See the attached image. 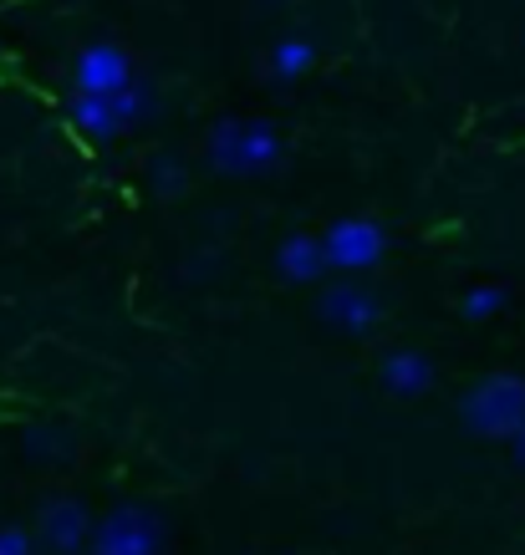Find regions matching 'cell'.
<instances>
[{
  "label": "cell",
  "instance_id": "obj_1",
  "mask_svg": "<svg viewBox=\"0 0 525 555\" xmlns=\"http://www.w3.org/2000/svg\"><path fill=\"white\" fill-rule=\"evenodd\" d=\"M204 164L230 179L266 173L281 164V133L266 118H220L204 133Z\"/></svg>",
  "mask_w": 525,
  "mask_h": 555
},
{
  "label": "cell",
  "instance_id": "obj_2",
  "mask_svg": "<svg viewBox=\"0 0 525 555\" xmlns=\"http://www.w3.org/2000/svg\"><path fill=\"white\" fill-rule=\"evenodd\" d=\"M459 418L479 438H515L525 428V377L521 372H490L459 398Z\"/></svg>",
  "mask_w": 525,
  "mask_h": 555
},
{
  "label": "cell",
  "instance_id": "obj_3",
  "mask_svg": "<svg viewBox=\"0 0 525 555\" xmlns=\"http://www.w3.org/2000/svg\"><path fill=\"white\" fill-rule=\"evenodd\" d=\"M92 555H164V520L158 509L123 500L92 525Z\"/></svg>",
  "mask_w": 525,
  "mask_h": 555
},
{
  "label": "cell",
  "instance_id": "obj_4",
  "mask_svg": "<svg viewBox=\"0 0 525 555\" xmlns=\"http://www.w3.org/2000/svg\"><path fill=\"white\" fill-rule=\"evenodd\" d=\"M317 317L332 332H342V337H373L377 326H383V317H388V306L362 281H337V286H326L317 296Z\"/></svg>",
  "mask_w": 525,
  "mask_h": 555
},
{
  "label": "cell",
  "instance_id": "obj_5",
  "mask_svg": "<svg viewBox=\"0 0 525 555\" xmlns=\"http://www.w3.org/2000/svg\"><path fill=\"white\" fill-rule=\"evenodd\" d=\"M92 515H87L82 500L72 494H56V500H41L31 520V535H36V551L47 555H82L92 545Z\"/></svg>",
  "mask_w": 525,
  "mask_h": 555
},
{
  "label": "cell",
  "instance_id": "obj_6",
  "mask_svg": "<svg viewBox=\"0 0 525 555\" xmlns=\"http://www.w3.org/2000/svg\"><path fill=\"white\" fill-rule=\"evenodd\" d=\"M133 62L128 51L113 47V41H92L72 56V92L77 98H118L123 87H133Z\"/></svg>",
  "mask_w": 525,
  "mask_h": 555
},
{
  "label": "cell",
  "instance_id": "obj_7",
  "mask_svg": "<svg viewBox=\"0 0 525 555\" xmlns=\"http://www.w3.org/2000/svg\"><path fill=\"white\" fill-rule=\"evenodd\" d=\"M322 245L332 270H373L388 255V230L368 215H353V219H337L322 235Z\"/></svg>",
  "mask_w": 525,
  "mask_h": 555
},
{
  "label": "cell",
  "instance_id": "obj_8",
  "mask_svg": "<svg viewBox=\"0 0 525 555\" xmlns=\"http://www.w3.org/2000/svg\"><path fill=\"white\" fill-rule=\"evenodd\" d=\"M276 270L286 275L291 286H311V281H322L326 270H332L322 235H286L281 240V250H276Z\"/></svg>",
  "mask_w": 525,
  "mask_h": 555
},
{
  "label": "cell",
  "instance_id": "obj_9",
  "mask_svg": "<svg viewBox=\"0 0 525 555\" xmlns=\"http://www.w3.org/2000/svg\"><path fill=\"white\" fill-rule=\"evenodd\" d=\"M67 122H72V133L87 138V143H113L123 133V118H118V107H113V98H72Z\"/></svg>",
  "mask_w": 525,
  "mask_h": 555
},
{
  "label": "cell",
  "instance_id": "obj_10",
  "mask_svg": "<svg viewBox=\"0 0 525 555\" xmlns=\"http://www.w3.org/2000/svg\"><path fill=\"white\" fill-rule=\"evenodd\" d=\"M383 387H388L393 398H424L428 387H434V362L424 352H388L383 357Z\"/></svg>",
  "mask_w": 525,
  "mask_h": 555
},
{
  "label": "cell",
  "instance_id": "obj_11",
  "mask_svg": "<svg viewBox=\"0 0 525 555\" xmlns=\"http://www.w3.org/2000/svg\"><path fill=\"white\" fill-rule=\"evenodd\" d=\"M317 67V47L306 41V36H281L271 47V77L276 82H296L306 72Z\"/></svg>",
  "mask_w": 525,
  "mask_h": 555
},
{
  "label": "cell",
  "instance_id": "obj_12",
  "mask_svg": "<svg viewBox=\"0 0 525 555\" xmlns=\"http://www.w3.org/2000/svg\"><path fill=\"white\" fill-rule=\"evenodd\" d=\"M149 179H153V194H158V199H179L189 189V169L179 158H169V153H158L149 164Z\"/></svg>",
  "mask_w": 525,
  "mask_h": 555
},
{
  "label": "cell",
  "instance_id": "obj_13",
  "mask_svg": "<svg viewBox=\"0 0 525 555\" xmlns=\"http://www.w3.org/2000/svg\"><path fill=\"white\" fill-rule=\"evenodd\" d=\"M505 311V291L500 286H470L459 296V317L464 321H490Z\"/></svg>",
  "mask_w": 525,
  "mask_h": 555
},
{
  "label": "cell",
  "instance_id": "obj_14",
  "mask_svg": "<svg viewBox=\"0 0 525 555\" xmlns=\"http://www.w3.org/2000/svg\"><path fill=\"white\" fill-rule=\"evenodd\" d=\"M113 107H118L123 128H133V122H143L153 113V98H149V87L143 82H133V87H123L118 98H113Z\"/></svg>",
  "mask_w": 525,
  "mask_h": 555
},
{
  "label": "cell",
  "instance_id": "obj_15",
  "mask_svg": "<svg viewBox=\"0 0 525 555\" xmlns=\"http://www.w3.org/2000/svg\"><path fill=\"white\" fill-rule=\"evenodd\" d=\"M0 555H36V535L21 525H0Z\"/></svg>",
  "mask_w": 525,
  "mask_h": 555
},
{
  "label": "cell",
  "instance_id": "obj_16",
  "mask_svg": "<svg viewBox=\"0 0 525 555\" xmlns=\"http://www.w3.org/2000/svg\"><path fill=\"white\" fill-rule=\"evenodd\" d=\"M26 449H31V454H56V449H62V438H47L41 428H31V434H26Z\"/></svg>",
  "mask_w": 525,
  "mask_h": 555
},
{
  "label": "cell",
  "instance_id": "obj_17",
  "mask_svg": "<svg viewBox=\"0 0 525 555\" xmlns=\"http://www.w3.org/2000/svg\"><path fill=\"white\" fill-rule=\"evenodd\" d=\"M510 454H515V464H521V469H525V428H521V434H515V438H510Z\"/></svg>",
  "mask_w": 525,
  "mask_h": 555
}]
</instances>
